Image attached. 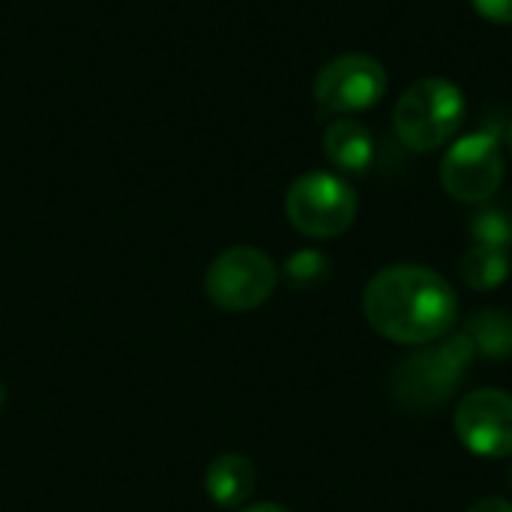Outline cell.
I'll use <instances>...</instances> for the list:
<instances>
[{
    "label": "cell",
    "mask_w": 512,
    "mask_h": 512,
    "mask_svg": "<svg viewBox=\"0 0 512 512\" xmlns=\"http://www.w3.org/2000/svg\"><path fill=\"white\" fill-rule=\"evenodd\" d=\"M363 318L396 345H432L459 321L453 285L423 264H393L363 288Z\"/></svg>",
    "instance_id": "cell-1"
},
{
    "label": "cell",
    "mask_w": 512,
    "mask_h": 512,
    "mask_svg": "<svg viewBox=\"0 0 512 512\" xmlns=\"http://www.w3.org/2000/svg\"><path fill=\"white\" fill-rule=\"evenodd\" d=\"M465 123V96L450 78H420L396 102L393 126L408 150L432 153L453 141Z\"/></svg>",
    "instance_id": "cell-2"
},
{
    "label": "cell",
    "mask_w": 512,
    "mask_h": 512,
    "mask_svg": "<svg viewBox=\"0 0 512 512\" xmlns=\"http://www.w3.org/2000/svg\"><path fill=\"white\" fill-rule=\"evenodd\" d=\"M288 222L312 240H333L357 219V192L336 174L309 171L285 192Z\"/></svg>",
    "instance_id": "cell-3"
},
{
    "label": "cell",
    "mask_w": 512,
    "mask_h": 512,
    "mask_svg": "<svg viewBox=\"0 0 512 512\" xmlns=\"http://www.w3.org/2000/svg\"><path fill=\"white\" fill-rule=\"evenodd\" d=\"M474 345L468 333H456L441 345L423 348L417 357L405 360L393 378L396 399L405 408H435L447 402L462 384L465 369L474 360Z\"/></svg>",
    "instance_id": "cell-4"
},
{
    "label": "cell",
    "mask_w": 512,
    "mask_h": 512,
    "mask_svg": "<svg viewBox=\"0 0 512 512\" xmlns=\"http://www.w3.org/2000/svg\"><path fill=\"white\" fill-rule=\"evenodd\" d=\"M279 270L267 252L255 246H231L216 255L204 276V291L213 306L225 312H249L270 300Z\"/></svg>",
    "instance_id": "cell-5"
},
{
    "label": "cell",
    "mask_w": 512,
    "mask_h": 512,
    "mask_svg": "<svg viewBox=\"0 0 512 512\" xmlns=\"http://www.w3.org/2000/svg\"><path fill=\"white\" fill-rule=\"evenodd\" d=\"M504 180V150L495 132L480 129L456 138L441 162V183L462 204L489 201Z\"/></svg>",
    "instance_id": "cell-6"
},
{
    "label": "cell",
    "mask_w": 512,
    "mask_h": 512,
    "mask_svg": "<svg viewBox=\"0 0 512 512\" xmlns=\"http://www.w3.org/2000/svg\"><path fill=\"white\" fill-rule=\"evenodd\" d=\"M387 93V69L372 54H342L315 75V102L327 114H360Z\"/></svg>",
    "instance_id": "cell-7"
},
{
    "label": "cell",
    "mask_w": 512,
    "mask_h": 512,
    "mask_svg": "<svg viewBox=\"0 0 512 512\" xmlns=\"http://www.w3.org/2000/svg\"><path fill=\"white\" fill-rule=\"evenodd\" d=\"M456 435L459 441L486 459L512 456V396L486 387L468 393L456 408Z\"/></svg>",
    "instance_id": "cell-8"
},
{
    "label": "cell",
    "mask_w": 512,
    "mask_h": 512,
    "mask_svg": "<svg viewBox=\"0 0 512 512\" xmlns=\"http://www.w3.org/2000/svg\"><path fill=\"white\" fill-rule=\"evenodd\" d=\"M324 156L345 174H366L375 162V138L354 117H336L324 129Z\"/></svg>",
    "instance_id": "cell-9"
},
{
    "label": "cell",
    "mask_w": 512,
    "mask_h": 512,
    "mask_svg": "<svg viewBox=\"0 0 512 512\" xmlns=\"http://www.w3.org/2000/svg\"><path fill=\"white\" fill-rule=\"evenodd\" d=\"M255 483H258L255 465L240 453H225L213 459L204 477L210 501L219 504L222 510H240L252 498Z\"/></svg>",
    "instance_id": "cell-10"
},
{
    "label": "cell",
    "mask_w": 512,
    "mask_h": 512,
    "mask_svg": "<svg viewBox=\"0 0 512 512\" xmlns=\"http://www.w3.org/2000/svg\"><path fill=\"white\" fill-rule=\"evenodd\" d=\"M468 339L477 354L489 360L512 357V315L504 309H480L468 321Z\"/></svg>",
    "instance_id": "cell-11"
},
{
    "label": "cell",
    "mask_w": 512,
    "mask_h": 512,
    "mask_svg": "<svg viewBox=\"0 0 512 512\" xmlns=\"http://www.w3.org/2000/svg\"><path fill=\"white\" fill-rule=\"evenodd\" d=\"M459 273H462L468 288H474V291H495L510 276V255H507V249L474 246V249L465 252V258L459 264Z\"/></svg>",
    "instance_id": "cell-12"
},
{
    "label": "cell",
    "mask_w": 512,
    "mask_h": 512,
    "mask_svg": "<svg viewBox=\"0 0 512 512\" xmlns=\"http://www.w3.org/2000/svg\"><path fill=\"white\" fill-rule=\"evenodd\" d=\"M330 270H333V264H330V258L324 252H318V249H300V252H294L285 261L282 276H285V282L291 288L309 291V288L324 285L330 279Z\"/></svg>",
    "instance_id": "cell-13"
},
{
    "label": "cell",
    "mask_w": 512,
    "mask_h": 512,
    "mask_svg": "<svg viewBox=\"0 0 512 512\" xmlns=\"http://www.w3.org/2000/svg\"><path fill=\"white\" fill-rule=\"evenodd\" d=\"M468 231L477 246H495V249H510L512 243V219L498 207H480L468 219Z\"/></svg>",
    "instance_id": "cell-14"
},
{
    "label": "cell",
    "mask_w": 512,
    "mask_h": 512,
    "mask_svg": "<svg viewBox=\"0 0 512 512\" xmlns=\"http://www.w3.org/2000/svg\"><path fill=\"white\" fill-rule=\"evenodd\" d=\"M471 6L492 24H512V0H471Z\"/></svg>",
    "instance_id": "cell-15"
},
{
    "label": "cell",
    "mask_w": 512,
    "mask_h": 512,
    "mask_svg": "<svg viewBox=\"0 0 512 512\" xmlns=\"http://www.w3.org/2000/svg\"><path fill=\"white\" fill-rule=\"evenodd\" d=\"M468 512H512V504L507 498H483Z\"/></svg>",
    "instance_id": "cell-16"
},
{
    "label": "cell",
    "mask_w": 512,
    "mask_h": 512,
    "mask_svg": "<svg viewBox=\"0 0 512 512\" xmlns=\"http://www.w3.org/2000/svg\"><path fill=\"white\" fill-rule=\"evenodd\" d=\"M240 512H291V510H285V507H279V504H255V507H243Z\"/></svg>",
    "instance_id": "cell-17"
},
{
    "label": "cell",
    "mask_w": 512,
    "mask_h": 512,
    "mask_svg": "<svg viewBox=\"0 0 512 512\" xmlns=\"http://www.w3.org/2000/svg\"><path fill=\"white\" fill-rule=\"evenodd\" d=\"M504 144H507V150L512 153V120H510V126H507V132H504Z\"/></svg>",
    "instance_id": "cell-18"
},
{
    "label": "cell",
    "mask_w": 512,
    "mask_h": 512,
    "mask_svg": "<svg viewBox=\"0 0 512 512\" xmlns=\"http://www.w3.org/2000/svg\"><path fill=\"white\" fill-rule=\"evenodd\" d=\"M3 399H6V393H3V384H0V405H3Z\"/></svg>",
    "instance_id": "cell-19"
},
{
    "label": "cell",
    "mask_w": 512,
    "mask_h": 512,
    "mask_svg": "<svg viewBox=\"0 0 512 512\" xmlns=\"http://www.w3.org/2000/svg\"><path fill=\"white\" fill-rule=\"evenodd\" d=\"M510 483H512V468H510Z\"/></svg>",
    "instance_id": "cell-20"
}]
</instances>
